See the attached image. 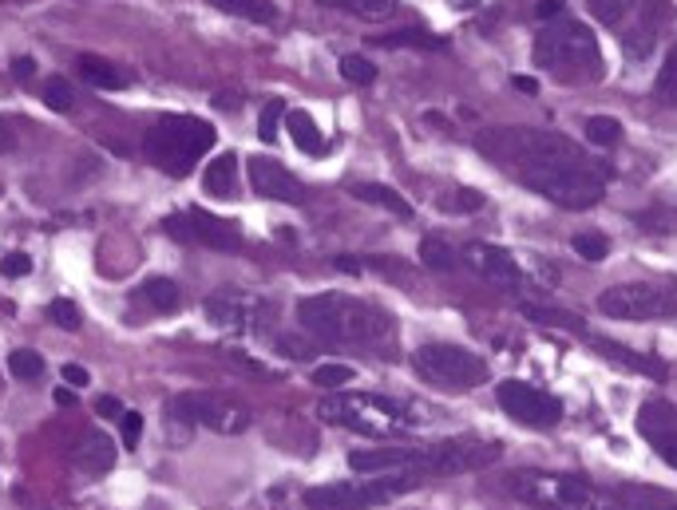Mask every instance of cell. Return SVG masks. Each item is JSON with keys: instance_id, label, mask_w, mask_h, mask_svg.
<instances>
[{"instance_id": "cell-1", "label": "cell", "mask_w": 677, "mask_h": 510, "mask_svg": "<svg viewBox=\"0 0 677 510\" xmlns=\"http://www.w3.org/2000/svg\"><path fill=\"white\" fill-rule=\"evenodd\" d=\"M495 163H507L519 183H527L535 194L551 198L555 206L567 210H591L606 194V174L587 159L579 143L555 131H523V127H507V131H492L480 139Z\"/></svg>"}, {"instance_id": "cell-2", "label": "cell", "mask_w": 677, "mask_h": 510, "mask_svg": "<svg viewBox=\"0 0 677 510\" xmlns=\"http://www.w3.org/2000/svg\"><path fill=\"white\" fill-rule=\"evenodd\" d=\"M504 455L499 443L487 440H440L425 447H373V452H353L348 467L357 475H464L484 471Z\"/></svg>"}, {"instance_id": "cell-3", "label": "cell", "mask_w": 677, "mask_h": 510, "mask_svg": "<svg viewBox=\"0 0 677 510\" xmlns=\"http://www.w3.org/2000/svg\"><path fill=\"white\" fill-rule=\"evenodd\" d=\"M318 415L325 424L373 435V440H400V435H412L432 424V408L380 392H333L318 404Z\"/></svg>"}, {"instance_id": "cell-4", "label": "cell", "mask_w": 677, "mask_h": 510, "mask_svg": "<svg viewBox=\"0 0 677 510\" xmlns=\"http://www.w3.org/2000/svg\"><path fill=\"white\" fill-rule=\"evenodd\" d=\"M298 321L325 345H380L388 337L385 313L348 293H313L298 305Z\"/></svg>"}, {"instance_id": "cell-5", "label": "cell", "mask_w": 677, "mask_h": 510, "mask_svg": "<svg viewBox=\"0 0 677 510\" xmlns=\"http://www.w3.org/2000/svg\"><path fill=\"white\" fill-rule=\"evenodd\" d=\"M535 64L559 84H591L602 76V52L599 40L579 20H551L535 36Z\"/></svg>"}, {"instance_id": "cell-6", "label": "cell", "mask_w": 677, "mask_h": 510, "mask_svg": "<svg viewBox=\"0 0 677 510\" xmlns=\"http://www.w3.org/2000/svg\"><path fill=\"white\" fill-rule=\"evenodd\" d=\"M507 491L539 510H626L614 495L599 491L594 482L562 471H512Z\"/></svg>"}, {"instance_id": "cell-7", "label": "cell", "mask_w": 677, "mask_h": 510, "mask_svg": "<svg viewBox=\"0 0 677 510\" xmlns=\"http://www.w3.org/2000/svg\"><path fill=\"white\" fill-rule=\"evenodd\" d=\"M214 131L206 119L198 116H163L151 131H147V159L171 178H186L194 163L214 147Z\"/></svg>"}, {"instance_id": "cell-8", "label": "cell", "mask_w": 677, "mask_h": 510, "mask_svg": "<svg viewBox=\"0 0 677 510\" xmlns=\"http://www.w3.org/2000/svg\"><path fill=\"white\" fill-rule=\"evenodd\" d=\"M420 475H365V479L345 482H321L305 491V507L310 510H373L385 502L400 499V495L417 491Z\"/></svg>"}, {"instance_id": "cell-9", "label": "cell", "mask_w": 677, "mask_h": 510, "mask_svg": "<svg viewBox=\"0 0 677 510\" xmlns=\"http://www.w3.org/2000/svg\"><path fill=\"white\" fill-rule=\"evenodd\" d=\"M412 365H417V372L425 376L428 384L444 388V392H472L487 380L484 357H475L472 348L464 345H448V340L420 345L412 352Z\"/></svg>"}, {"instance_id": "cell-10", "label": "cell", "mask_w": 677, "mask_h": 510, "mask_svg": "<svg viewBox=\"0 0 677 510\" xmlns=\"http://www.w3.org/2000/svg\"><path fill=\"white\" fill-rule=\"evenodd\" d=\"M171 415L174 420H183V424H194V427H206L214 435H243L250 432L254 415L246 404L230 400L223 392H183L171 400Z\"/></svg>"}, {"instance_id": "cell-11", "label": "cell", "mask_w": 677, "mask_h": 510, "mask_svg": "<svg viewBox=\"0 0 677 510\" xmlns=\"http://www.w3.org/2000/svg\"><path fill=\"white\" fill-rule=\"evenodd\" d=\"M599 308L614 321H658L677 313V290H662V285H646V281H630V285H614L599 297Z\"/></svg>"}, {"instance_id": "cell-12", "label": "cell", "mask_w": 677, "mask_h": 510, "mask_svg": "<svg viewBox=\"0 0 677 510\" xmlns=\"http://www.w3.org/2000/svg\"><path fill=\"white\" fill-rule=\"evenodd\" d=\"M203 313L211 325L230 328V333H270L273 328V308L270 301H261L258 293H243V290H223L214 297L203 301Z\"/></svg>"}, {"instance_id": "cell-13", "label": "cell", "mask_w": 677, "mask_h": 510, "mask_svg": "<svg viewBox=\"0 0 677 510\" xmlns=\"http://www.w3.org/2000/svg\"><path fill=\"white\" fill-rule=\"evenodd\" d=\"M495 400L512 415L515 424H527V427H555L562 420V400L551 392H542V388L527 384V380H504V384L495 388Z\"/></svg>"}, {"instance_id": "cell-14", "label": "cell", "mask_w": 677, "mask_h": 510, "mask_svg": "<svg viewBox=\"0 0 677 510\" xmlns=\"http://www.w3.org/2000/svg\"><path fill=\"white\" fill-rule=\"evenodd\" d=\"M163 226L174 241H198V246L218 250V253L243 250V234H238V226L226 218H214V214H206V210H191L186 218L174 214V218H166Z\"/></svg>"}, {"instance_id": "cell-15", "label": "cell", "mask_w": 677, "mask_h": 510, "mask_svg": "<svg viewBox=\"0 0 677 510\" xmlns=\"http://www.w3.org/2000/svg\"><path fill=\"white\" fill-rule=\"evenodd\" d=\"M246 171H250V186L258 198H270V203H286V206L305 203V186H301V178L286 171L278 159L254 154V159H246Z\"/></svg>"}, {"instance_id": "cell-16", "label": "cell", "mask_w": 677, "mask_h": 510, "mask_svg": "<svg viewBox=\"0 0 677 510\" xmlns=\"http://www.w3.org/2000/svg\"><path fill=\"white\" fill-rule=\"evenodd\" d=\"M630 24L626 32H622V48H626V56L642 59L649 56V48L658 44V36L666 32V24L674 20V4L669 0H638V9L630 12Z\"/></svg>"}, {"instance_id": "cell-17", "label": "cell", "mask_w": 677, "mask_h": 510, "mask_svg": "<svg viewBox=\"0 0 677 510\" xmlns=\"http://www.w3.org/2000/svg\"><path fill=\"white\" fill-rule=\"evenodd\" d=\"M460 261H464L468 270L480 273V278L495 281V285H523L527 281L523 261L515 253L499 250V246H487V241H468L464 250H460Z\"/></svg>"}, {"instance_id": "cell-18", "label": "cell", "mask_w": 677, "mask_h": 510, "mask_svg": "<svg viewBox=\"0 0 677 510\" xmlns=\"http://www.w3.org/2000/svg\"><path fill=\"white\" fill-rule=\"evenodd\" d=\"M591 348H599L602 357L614 360V365H622V368H630V372L649 376V380H666V376H669V368L662 365L658 357H642V352H634V348H622V345H614V340H606V337H591Z\"/></svg>"}, {"instance_id": "cell-19", "label": "cell", "mask_w": 677, "mask_h": 510, "mask_svg": "<svg viewBox=\"0 0 677 510\" xmlns=\"http://www.w3.org/2000/svg\"><path fill=\"white\" fill-rule=\"evenodd\" d=\"M76 68H79V76L92 87H99V91H123V87H131V76L104 56H79Z\"/></svg>"}, {"instance_id": "cell-20", "label": "cell", "mask_w": 677, "mask_h": 510, "mask_svg": "<svg viewBox=\"0 0 677 510\" xmlns=\"http://www.w3.org/2000/svg\"><path fill=\"white\" fill-rule=\"evenodd\" d=\"M76 463H79V471H87V475L111 471V463H116V443L107 440L104 432H87V440L79 443V452H76Z\"/></svg>"}, {"instance_id": "cell-21", "label": "cell", "mask_w": 677, "mask_h": 510, "mask_svg": "<svg viewBox=\"0 0 677 510\" xmlns=\"http://www.w3.org/2000/svg\"><path fill=\"white\" fill-rule=\"evenodd\" d=\"M203 186L214 198H234V186H238V154L234 151L214 154V163L203 174Z\"/></svg>"}, {"instance_id": "cell-22", "label": "cell", "mask_w": 677, "mask_h": 510, "mask_svg": "<svg viewBox=\"0 0 677 510\" xmlns=\"http://www.w3.org/2000/svg\"><path fill=\"white\" fill-rule=\"evenodd\" d=\"M286 131H290V139L298 143V151L301 154H321L325 151V139H321V131H318V123H313V116L310 111H286Z\"/></svg>"}, {"instance_id": "cell-23", "label": "cell", "mask_w": 677, "mask_h": 510, "mask_svg": "<svg viewBox=\"0 0 677 510\" xmlns=\"http://www.w3.org/2000/svg\"><path fill=\"white\" fill-rule=\"evenodd\" d=\"M353 194H357L361 203H373V206H380V210L397 214V218H412V206H408L405 194H397L385 183H357L353 186Z\"/></svg>"}, {"instance_id": "cell-24", "label": "cell", "mask_w": 677, "mask_h": 510, "mask_svg": "<svg viewBox=\"0 0 677 510\" xmlns=\"http://www.w3.org/2000/svg\"><path fill=\"white\" fill-rule=\"evenodd\" d=\"M318 4L348 12V17H357V20H373V24L397 17V0H318Z\"/></svg>"}, {"instance_id": "cell-25", "label": "cell", "mask_w": 677, "mask_h": 510, "mask_svg": "<svg viewBox=\"0 0 677 510\" xmlns=\"http://www.w3.org/2000/svg\"><path fill=\"white\" fill-rule=\"evenodd\" d=\"M139 301L151 305L155 313H174L179 301H183V293H179V285H174L171 278H147L143 285H139Z\"/></svg>"}, {"instance_id": "cell-26", "label": "cell", "mask_w": 677, "mask_h": 510, "mask_svg": "<svg viewBox=\"0 0 677 510\" xmlns=\"http://www.w3.org/2000/svg\"><path fill=\"white\" fill-rule=\"evenodd\" d=\"M420 261H425L428 270H440V273H452V270L464 265V261H460V250H455L452 241H444V238H425V241H420Z\"/></svg>"}, {"instance_id": "cell-27", "label": "cell", "mask_w": 677, "mask_h": 510, "mask_svg": "<svg viewBox=\"0 0 677 510\" xmlns=\"http://www.w3.org/2000/svg\"><path fill=\"white\" fill-rule=\"evenodd\" d=\"M206 4L230 12V17L254 20V24H270V20H273V4H270V0H206Z\"/></svg>"}, {"instance_id": "cell-28", "label": "cell", "mask_w": 677, "mask_h": 510, "mask_svg": "<svg viewBox=\"0 0 677 510\" xmlns=\"http://www.w3.org/2000/svg\"><path fill=\"white\" fill-rule=\"evenodd\" d=\"M654 99H658L662 107L677 104V44L666 52V59H662L658 79H654Z\"/></svg>"}, {"instance_id": "cell-29", "label": "cell", "mask_w": 677, "mask_h": 510, "mask_svg": "<svg viewBox=\"0 0 677 510\" xmlns=\"http://www.w3.org/2000/svg\"><path fill=\"white\" fill-rule=\"evenodd\" d=\"M587 9L594 12V20H599V24H606V29H619L622 20H630V12L638 9V0H587Z\"/></svg>"}, {"instance_id": "cell-30", "label": "cell", "mask_w": 677, "mask_h": 510, "mask_svg": "<svg viewBox=\"0 0 677 510\" xmlns=\"http://www.w3.org/2000/svg\"><path fill=\"white\" fill-rule=\"evenodd\" d=\"M377 44L380 48H444V36L408 29V32H393V36H377Z\"/></svg>"}, {"instance_id": "cell-31", "label": "cell", "mask_w": 677, "mask_h": 510, "mask_svg": "<svg viewBox=\"0 0 677 510\" xmlns=\"http://www.w3.org/2000/svg\"><path fill=\"white\" fill-rule=\"evenodd\" d=\"M642 432L649 435V443L658 447L662 459H666L669 467L677 471V427H669L666 420H658V427H642Z\"/></svg>"}, {"instance_id": "cell-32", "label": "cell", "mask_w": 677, "mask_h": 510, "mask_svg": "<svg viewBox=\"0 0 677 510\" xmlns=\"http://www.w3.org/2000/svg\"><path fill=\"white\" fill-rule=\"evenodd\" d=\"M622 135V123L610 116H591L587 119V139H591L594 147H614Z\"/></svg>"}, {"instance_id": "cell-33", "label": "cell", "mask_w": 677, "mask_h": 510, "mask_svg": "<svg viewBox=\"0 0 677 510\" xmlns=\"http://www.w3.org/2000/svg\"><path fill=\"white\" fill-rule=\"evenodd\" d=\"M9 372L17 376V380H36V376L44 372V360H40V352H32V348H17V352H9Z\"/></svg>"}, {"instance_id": "cell-34", "label": "cell", "mask_w": 677, "mask_h": 510, "mask_svg": "<svg viewBox=\"0 0 677 510\" xmlns=\"http://www.w3.org/2000/svg\"><path fill=\"white\" fill-rule=\"evenodd\" d=\"M357 380V368L353 365H318L313 368V384L321 388H341V384H353Z\"/></svg>"}, {"instance_id": "cell-35", "label": "cell", "mask_w": 677, "mask_h": 510, "mask_svg": "<svg viewBox=\"0 0 677 510\" xmlns=\"http://www.w3.org/2000/svg\"><path fill=\"white\" fill-rule=\"evenodd\" d=\"M574 253L579 258H587V261H606V253H610V238L606 234H574Z\"/></svg>"}, {"instance_id": "cell-36", "label": "cell", "mask_w": 677, "mask_h": 510, "mask_svg": "<svg viewBox=\"0 0 677 510\" xmlns=\"http://www.w3.org/2000/svg\"><path fill=\"white\" fill-rule=\"evenodd\" d=\"M523 317L539 321V325H555V328H579L574 313H559V308H542V305H523Z\"/></svg>"}, {"instance_id": "cell-37", "label": "cell", "mask_w": 677, "mask_h": 510, "mask_svg": "<svg viewBox=\"0 0 677 510\" xmlns=\"http://www.w3.org/2000/svg\"><path fill=\"white\" fill-rule=\"evenodd\" d=\"M337 68H341V76H345L348 84H361V87H365V84H373V79H377V68H373V64H368L365 56H341Z\"/></svg>"}, {"instance_id": "cell-38", "label": "cell", "mask_w": 677, "mask_h": 510, "mask_svg": "<svg viewBox=\"0 0 677 510\" xmlns=\"http://www.w3.org/2000/svg\"><path fill=\"white\" fill-rule=\"evenodd\" d=\"M44 104H49L52 111H72L76 96H72L68 79H49V87H44Z\"/></svg>"}, {"instance_id": "cell-39", "label": "cell", "mask_w": 677, "mask_h": 510, "mask_svg": "<svg viewBox=\"0 0 677 510\" xmlns=\"http://www.w3.org/2000/svg\"><path fill=\"white\" fill-rule=\"evenodd\" d=\"M281 104H266L261 107V119H258V139L261 143H278V123H281Z\"/></svg>"}, {"instance_id": "cell-40", "label": "cell", "mask_w": 677, "mask_h": 510, "mask_svg": "<svg viewBox=\"0 0 677 510\" xmlns=\"http://www.w3.org/2000/svg\"><path fill=\"white\" fill-rule=\"evenodd\" d=\"M49 317H52V325L68 328V333H76V328H79V308L72 305V301H64V297L52 301V305H49Z\"/></svg>"}, {"instance_id": "cell-41", "label": "cell", "mask_w": 677, "mask_h": 510, "mask_svg": "<svg viewBox=\"0 0 677 510\" xmlns=\"http://www.w3.org/2000/svg\"><path fill=\"white\" fill-rule=\"evenodd\" d=\"M638 221H642V230H662V234H669V230H677V214H669V210H649V214H638Z\"/></svg>"}, {"instance_id": "cell-42", "label": "cell", "mask_w": 677, "mask_h": 510, "mask_svg": "<svg viewBox=\"0 0 677 510\" xmlns=\"http://www.w3.org/2000/svg\"><path fill=\"white\" fill-rule=\"evenodd\" d=\"M0 273H4V278H29L32 258L29 253H4V258H0Z\"/></svg>"}, {"instance_id": "cell-43", "label": "cell", "mask_w": 677, "mask_h": 510, "mask_svg": "<svg viewBox=\"0 0 677 510\" xmlns=\"http://www.w3.org/2000/svg\"><path fill=\"white\" fill-rule=\"evenodd\" d=\"M139 435H143V415L123 412V447H127V452H136V447H139Z\"/></svg>"}, {"instance_id": "cell-44", "label": "cell", "mask_w": 677, "mask_h": 510, "mask_svg": "<svg viewBox=\"0 0 677 510\" xmlns=\"http://www.w3.org/2000/svg\"><path fill=\"white\" fill-rule=\"evenodd\" d=\"M460 198H452V203H444L448 210H480L484 206V194L480 191H455Z\"/></svg>"}, {"instance_id": "cell-45", "label": "cell", "mask_w": 677, "mask_h": 510, "mask_svg": "<svg viewBox=\"0 0 677 510\" xmlns=\"http://www.w3.org/2000/svg\"><path fill=\"white\" fill-rule=\"evenodd\" d=\"M96 412L104 415V420H123V404H119L116 395H99V400H96Z\"/></svg>"}, {"instance_id": "cell-46", "label": "cell", "mask_w": 677, "mask_h": 510, "mask_svg": "<svg viewBox=\"0 0 677 510\" xmlns=\"http://www.w3.org/2000/svg\"><path fill=\"white\" fill-rule=\"evenodd\" d=\"M562 12H567V0H539L535 4V17L539 20H559Z\"/></svg>"}, {"instance_id": "cell-47", "label": "cell", "mask_w": 677, "mask_h": 510, "mask_svg": "<svg viewBox=\"0 0 677 510\" xmlns=\"http://www.w3.org/2000/svg\"><path fill=\"white\" fill-rule=\"evenodd\" d=\"M64 380H68L72 388H87V384H92L87 368H79V365H64Z\"/></svg>"}, {"instance_id": "cell-48", "label": "cell", "mask_w": 677, "mask_h": 510, "mask_svg": "<svg viewBox=\"0 0 677 510\" xmlns=\"http://www.w3.org/2000/svg\"><path fill=\"white\" fill-rule=\"evenodd\" d=\"M12 76H17V79H32V76H36V59H32V56H17V59H12Z\"/></svg>"}, {"instance_id": "cell-49", "label": "cell", "mask_w": 677, "mask_h": 510, "mask_svg": "<svg viewBox=\"0 0 677 510\" xmlns=\"http://www.w3.org/2000/svg\"><path fill=\"white\" fill-rule=\"evenodd\" d=\"M9 151H17V131L0 119V154H9Z\"/></svg>"}, {"instance_id": "cell-50", "label": "cell", "mask_w": 677, "mask_h": 510, "mask_svg": "<svg viewBox=\"0 0 677 510\" xmlns=\"http://www.w3.org/2000/svg\"><path fill=\"white\" fill-rule=\"evenodd\" d=\"M52 400H56L60 408H72V404H76V392H72V388H56V392H52Z\"/></svg>"}, {"instance_id": "cell-51", "label": "cell", "mask_w": 677, "mask_h": 510, "mask_svg": "<svg viewBox=\"0 0 677 510\" xmlns=\"http://www.w3.org/2000/svg\"><path fill=\"white\" fill-rule=\"evenodd\" d=\"M515 87H519V91H527V96H535V91H539V79H531V76H515Z\"/></svg>"}, {"instance_id": "cell-52", "label": "cell", "mask_w": 677, "mask_h": 510, "mask_svg": "<svg viewBox=\"0 0 677 510\" xmlns=\"http://www.w3.org/2000/svg\"><path fill=\"white\" fill-rule=\"evenodd\" d=\"M452 9H475V0H452Z\"/></svg>"}, {"instance_id": "cell-53", "label": "cell", "mask_w": 677, "mask_h": 510, "mask_svg": "<svg viewBox=\"0 0 677 510\" xmlns=\"http://www.w3.org/2000/svg\"><path fill=\"white\" fill-rule=\"evenodd\" d=\"M669 510H677V507H669Z\"/></svg>"}]
</instances>
